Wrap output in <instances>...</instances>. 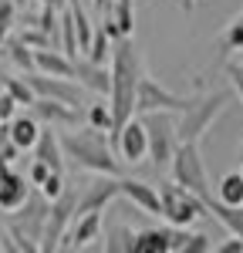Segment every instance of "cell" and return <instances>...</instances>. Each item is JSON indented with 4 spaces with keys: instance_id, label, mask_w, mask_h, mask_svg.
Returning a JSON list of instances; mask_svg holds the SVG:
<instances>
[{
    "instance_id": "1",
    "label": "cell",
    "mask_w": 243,
    "mask_h": 253,
    "mask_svg": "<svg viewBox=\"0 0 243 253\" xmlns=\"http://www.w3.org/2000/svg\"><path fill=\"white\" fill-rule=\"evenodd\" d=\"M145 78L142 71V54L132 38H115L112 41V112H115V132L108 138L119 135V128L135 115V101H139V84Z\"/></svg>"
},
{
    "instance_id": "2",
    "label": "cell",
    "mask_w": 243,
    "mask_h": 253,
    "mask_svg": "<svg viewBox=\"0 0 243 253\" xmlns=\"http://www.w3.org/2000/svg\"><path fill=\"white\" fill-rule=\"evenodd\" d=\"M61 145H64L68 162L78 166V169H84V172L122 175V169H125V162H122V156L115 152L112 138L105 142L101 128H95V125H88L84 132H68V135H61Z\"/></svg>"
},
{
    "instance_id": "3",
    "label": "cell",
    "mask_w": 243,
    "mask_h": 253,
    "mask_svg": "<svg viewBox=\"0 0 243 253\" xmlns=\"http://www.w3.org/2000/svg\"><path fill=\"white\" fill-rule=\"evenodd\" d=\"M47 213H51V199L40 193V189H31L27 203L7 213L3 226L10 230L14 243H17L20 253H34L40 250V240H44V226H47Z\"/></svg>"
},
{
    "instance_id": "4",
    "label": "cell",
    "mask_w": 243,
    "mask_h": 253,
    "mask_svg": "<svg viewBox=\"0 0 243 253\" xmlns=\"http://www.w3.org/2000/svg\"><path fill=\"white\" fill-rule=\"evenodd\" d=\"M159 196H162V216H165V223H172V226H193L200 216H209L206 199L196 196L189 186L176 182V179L159 182Z\"/></svg>"
},
{
    "instance_id": "5",
    "label": "cell",
    "mask_w": 243,
    "mask_h": 253,
    "mask_svg": "<svg viewBox=\"0 0 243 253\" xmlns=\"http://www.w3.org/2000/svg\"><path fill=\"white\" fill-rule=\"evenodd\" d=\"M230 101H233V91H230V88H216V91L200 95L196 105L179 115V138L182 142H200V138L206 135V128L223 115V108H226Z\"/></svg>"
},
{
    "instance_id": "6",
    "label": "cell",
    "mask_w": 243,
    "mask_h": 253,
    "mask_svg": "<svg viewBox=\"0 0 243 253\" xmlns=\"http://www.w3.org/2000/svg\"><path fill=\"white\" fill-rule=\"evenodd\" d=\"M145 132H149V159L156 166H172V156L179 149V118L176 112H145Z\"/></svg>"
},
{
    "instance_id": "7",
    "label": "cell",
    "mask_w": 243,
    "mask_h": 253,
    "mask_svg": "<svg viewBox=\"0 0 243 253\" xmlns=\"http://www.w3.org/2000/svg\"><path fill=\"white\" fill-rule=\"evenodd\" d=\"M172 179L189 186L196 196L206 199V206L213 203V189H209V179H206V166H202V152H200V142H179L176 156H172Z\"/></svg>"
},
{
    "instance_id": "8",
    "label": "cell",
    "mask_w": 243,
    "mask_h": 253,
    "mask_svg": "<svg viewBox=\"0 0 243 253\" xmlns=\"http://www.w3.org/2000/svg\"><path fill=\"white\" fill-rule=\"evenodd\" d=\"M78 199L81 193L75 186H68L58 199H51V213H47V226H44V240H40V250H61V240L71 230L75 216H78Z\"/></svg>"
},
{
    "instance_id": "9",
    "label": "cell",
    "mask_w": 243,
    "mask_h": 253,
    "mask_svg": "<svg viewBox=\"0 0 243 253\" xmlns=\"http://www.w3.org/2000/svg\"><path fill=\"white\" fill-rule=\"evenodd\" d=\"M196 98L200 95H176V91H169V88H162L159 81H152L149 75L142 78L139 84V101H135V115H145V112H189L193 105H196Z\"/></svg>"
},
{
    "instance_id": "10",
    "label": "cell",
    "mask_w": 243,
    "mask_h": 253,
    "mask_svg": "<svg viewBox=\"0 0 243 253\" xmlns=\"http://www.w3.org/2000/svg\"><path fill=\"white\" fill-rule=\"evenodd\" d=\"M112 145H115V152L122 156L125 166H139L142 159L149 156V132H145V122L142 115H132L125 125L119 128V135L112 138Z\"/></svg>"
},
{
    "instance_id": "11",
    "label": "cell",
    "mask_w": 243,
    "mask_h": 253,
    "mask_svg": "<svg viewBox=\"0 0 243 253\" xmlns=\"http://www.w3.org/2000/svg\"><path fill=\"white\" fill-rule=\"evenodd\" d=\"M122 196V175H105L95 172L91 182L81 186V199H78V213H91V210H105L108 203H115Z\"/></svg>"
},
{
    "instance_id": "12",
    "label": "cell",
    "mask_w": 243,
    "mask_h": 253,
    "mask_svg": "<svg viewBox=\"0 0 243 253\" xmlns=\"http://www.w3.org/2000/svg\"><path fill=\"white\" fill-rule=\"evenodd\" d=\"M27 81H31V88H34L40 98H58V101L75 105V108L81 105V81L44 75V71H27Z\"/></svg>"
},
{
    "instance_id": "13",
    "label": "cell",
    "mask_w": 243,
    "mask_h": 253,
    "mask_svg": "<svg viewBox=\"0 0 243 253\" xmlns=\"http://www.w3.org/2000/svg\"><path fill=\"white\" fill-rule=\"evenodd\" d=\"M31 179L24 172H17V169H10V162L0 169V210L3 213H14V210H20L24 203H27V196H31Z\"/></svg>"
},
{
    "instance_id": "14",
    "label": "cell",
    "mask_w": 243,
    "mask_h": 253,
    "mask_svg": "<svg viewBox=\"0 0 243 253\" xmlns=\"http://www.w3.org/2000/svg\"><path fill=\"white\" fill-rule=\"evenodd\" d=\"M31 112L40 118V125H54V128H75L78 125V108L68 105V101H58V98H34Z\"/></svg>"
},
{
    "instance_id": "15",
    "label": "cell",
    "mask_w": 243,
    "mask_h": 253,
    "mask_svg": "<svg viewBox=\"0 0 243 253\" xmlns=\"http://www.w3.org/2000/svg\"><path fill=\"white\" fill-rule=\"evenodd\" d=\"M98 233H101V210L78 213L75 223H71V230L61 240V250H81V247H88L91 240H98Z\"/></svg>"
},
{
    "instance_id": "16",
    "label": "cell",
    "mask_w": 243,
    "mask_h": 253,
    "mask_svg": "<svg viewBox=\"0 0 243 253\" xmlns=\"http://www.w3.org/2000/svg\"><path fill=\"white\" fill-rule=\"evenodd\" d=\"M75 78L81 81V88H88L95 95H112V68L91 61L88 54L84 58H75Z\"/></svg>"
},
{
    "instance_id": "17",
    "label": "cell",
    "mask_w": 243,
    "mask_h": 253,
    "mask_svg": "<svg viewBox=\"0 0 243 253\" xmlns=\"http://www.w3.org/2000/svg\"><path fill=\"white\" fill-rule=\"evenodd\" d=\"M122 196L128 203L142 206L145 213L152 216H162V196H159V186H149L142 179H122Z\"/></svg>"
},
{
    "instance_id": "18",
    "label": "cell",
    "mask_w": 243,
    "mask_h": 253,
    "mask_svg": "<svg viewBox=\"0 0 243 253\" xmlns=\"http://www.w3.org/2000/svg\"><path fill=\"white\" fill-rule=\"evenodd\" d=\"M40 132H44V125H40V118L34 112H17V115L10 118V135H14V142H17L24 152L38 145Z\"/></svg>"
},
{
    "instance_id": "19",
    "label": "cell",
    "mask_w": 243,
    "mask_h": 253,
    "mask_svg": "<svg viewBox=\"0 0 243 253\" xmlns=\"http://www.w3.org/2000/svg\"><path fill=\"white\" fill-rule=\"evenodd\" d=\"M34 159L40 162H47L54 172H64V145H61V138L54 135V125H44V132H40L38 145H34Z\"/></svg>"
},
{
    "instance_id": "20",
    "label": "cell",
    "mask_w": 243,
    "mask_h": 253,
    "mask_svg": "<svg viewBox=\"0 0 243 253\" xmlns=\"http://www.w3.org/2000/svg\"><path fill=\"white\" fill-rule=\"evenodd\" d=\"M34 61H38V71H44V75L75 78V58H71V54H64V51H54V47H38V51H34Z\"/></svg>"
},
{
    "instance_id": "21",
    "label": "cell",
    "mask_w": 243,
    "mask_h": 253,
    "mask_svg": "<svg viewBox=\"0 0 243 253\" xmlns=\"http://www.w3.org/2000/svg\"><path fill=\"white\" fill-rule=\"evenodd\" d=\"M135 253H172V223L169 226H145V230H139Z\"/></svg>"
},
{
    "instance_id": "22",
    "label": "cell",
    "mask_w": 243,
    "mask_h": 253,
    "mask_svg": "<svg viewBox=\"0 0 243 253\" xmlns=\"http://www.w3.org/2000/svg\"><path fill=\"white\" fill-rule=\"evenodd\" d=\"M0 47H3L7 61H10L14 68H20L24 75H27V71H38V61H34V47H31L27 41L20 38V34H17V38H7L3 44H0Z\"/></svg>"
},
{
    "instance_id": "23",
    "label": "cell",
    "mask_w": 243,
    "mask_h": 253,
    "mask_svg": "<svg viewBox=\"0 0 243 253\" xmlns=\"http://www.w3.org/2000/svg\"><path fill=\"white\" fill-rule=\"evenodd\" d=\"M105 17L119 27L122 38H132L135 34V7H132V0H112L105 7Z\"/></svg>"
},
{
    "instance_id": "24",
    "label": "cell",
    "mask_w": 243,
    "mask_h": 253,
    "mask_svg": "<svg viewBox=\"0 0 243 253\" xmlns=\"http://www.w3.org/2000/svg\"><path fill=\"white\" fill-rule=\"evenodd\" d=\"M209 216H216L233 236L243 233V206H230V203H223L220 196H216V199L209 203Z\"/></svg>"
},
{
    "instance_id": "25",
    "label": "cell",
    "mask_w": 243,
    "mask_h": 253,
    "mask_svg": "<svg viewBox=\"0 0 243 253\" xmlns=\"http://www.w3.org/2000/svg\"><path fill=\"white\" fill-rule=\"evenodd\" d=\"M135 240H139V233L132 226L119 223V226H112L105 233V250L108 253H135Z\"/></svg>"
},
{
    "instance_id": "26",
    "label": "cell",
    "mask_w": 243,
    "mask_h": 253,
    "mask_svg": "<svg viewBox=\"0 0 243 253\" xmlns=\"http://www.w3.org/2000/svg\"><path fill=\"white\" fill-rule=\"evenodd\" d=\"M216 44H220V54H237V51H243V10L223 27Z\"/></svg>"
},
{
    "instance_id": "27",
    "label": "cell",
    "mask_w": 243,
    "mask_h": 253,
    "mask_svg": "<svg viewBox=\"0 0 243 253\" xmlns=\"http://www.w3.org/2000/svg\"><path fill=\"white\" fill-rule=\"evenodd\" d=\"M216 196L223 203H230V206H243V169L223 175L220 186H216Z\"/></svg>"
},
{
    "instance_id": "28",
    "label": "cell",
    "mask_w": 243,
    "mask_h": 253,
    "mask_svg": "<svg viewBox=\"0 0 243 253\" xmlns=\"http://www.w3.org/2000/svg\"><path fill=\"white\" fill-rule=\"evenodd\" d=\"M0 88H3V91H10V95L17 98L20 105H27V108H31V105H34V98H38V91L31 88L27 75H24V78H10V75H0Z\"/></svg>"
},
{
    "instance_id": "29",
    "label": "cell",
    "mask_w": 243,
    "mask_h": 253,
    "mask_svg": "<svg viewBox=\"0 0 243 253\" xmlns=\"http://www.w3.org/2000/svg\"><path fill=\"white\" fill-rule=\"evenodd\" d=\"M88 125H95L101 132H115V112H112V101L105 105V101H95L91 108H88Z\"/></svg>"
},
{
    "instance_id": "30",
    "label": "cell",
    "mask_w": 243,
    "mask_h": 253,
    "mask_svg": "<svg viewBox=\"0 0 243 253\" xmlns=\"http://www.w3.org/2000/svg\"><path fill=\"white\" fill-rule=\"evenodd\" d=\"M91 61H98V64H105V61H112V38H108V31L98 24V31H95V41H91V47L84 51Z\"/></svg>"
},
{
    "instance_id": "31",
    "label": "cell",
    "mask_w": 243,
    "mask_h": 253,
    "mask_svg": "<svg viewBox=\"0 0 243 253\" xmlns=\"http://www.w3.org/2000/svg\"><path fill=\"white\" fill-rule=\"evenodd\" d=\"M17 0H0V44L10 38V27L17 24Z\"/></svg>"
},
{
    "instance_id": "32",
    "label": "cell",
    "mask_w": 243,
    "mask_h": 253,
    "mask_svg": "<svg viewBox=\"0 0 243 253\" xmlns=\"http://www.w3.org/2000/svg\"><path fill=\"white\" fill-rule=\"evenodd\" d=\"M20 38L27 41L34 51H38V47H54V38H51V34H44L40 27H24V31H20Z\"/></svg>"
},
{
    "instance_id": "33",
    "label": "cell",
    "mask_w": 243,
    "mask_h": 253,
    "mask_svg": "<svg viewBox=\"0 0 243 253\" xmlns=\"http://www.w3.org/2000/svg\"><path fill=\"white\" fill-rule=\"evenodd\" d=\"M38 189L47 196V199H58V196L68 189V182H64V172H51V175H47V182H44V186H38Z\"/></svg>"
},
{
    "instance_id": "34",
    "label": "cell",
    "mask_w": 243,
    "mask_h": 253,
    "mask_svg": "<svg viewBox=\"0 0 243 253\" xmlns=\"http://www.w3.org/2000/svg\"><path fill=\"white\" fill-rule=\"evenodd\" d=\"M51 172H54V169H51L47 162H40V159H34V162H31V169H27V179H31L34 186H44Z\"/></svg>"
},
{
    "instance_id": "35",
    "label": "cell",
    "mask_w": 243,
    "mask_h": 253,
    "mask_svg": "<svg viewBox=\"0 0 243 253\" xmlns=\"http://www.w3.org/2000/svg\"><path fill=\"white\" fill-rule=\"evenodd\" d=\"M17 98L10 95V91H0V122H10V118L17 115Z\"/></svg>"
},
{
    "instance_id": "36",
    "label": "cell",
    "mask_w": 243,
    "mask_h": 253,
    "mask_svg": "<svg viewBox=\"0 0 243 253\" xmlns=\"http://www.w3.org/2000/svg\"><path fill=\"white\" fill-rule=\"evenodd\" d=\"M226 78H230V84L240 95V105H243V61L240 64H226Z\"/></svg>"
},
{
    "instance_id": "37",
    "label": "cell",
    "mask_w": 243,
    "mask_h": 253,
    "mask_svg": "<svg viewBox=\"0 0 243 253\" xmlns=\"http://www.w3.org/2000/svg\"><path fill=\"white\" fill-rule=\"evenodd\" d=\"M216 250H220V253H243V236H237V240H226V243H220Z\"/></svg>"
},
{
    "instance_id": "38",
    "label": "cell",
    "mask_w": 243,
    "mask_h": 253,
    "mask_svg": "<svg viewBox=\"0 0 243 253\" xmlns=\"http://www.w3.org/2000/svg\"><path fill=\"white\" fill-rule=\"evenodd\" d=\"M0 250H17V243H14L10 230H0Z\"/></svg>"
},
{
    "instance_id": "39",
    "label": "cell",
    "mask_w": 243,
    "mask_h": 253,
    "mask_svg": "<svg viewBox=\"0 0 243 253\" xmlns=\"http://www.w3.org/2000/svg\"><path fill=\"white\" fill-rule=\"evenodd\" d=\"M38 3H47V7H58V10H64V7H68V0H38Z\"/></svg>"
},
{
    "instance_id": "40",
    "label": "cell",
    "mask_w": 243,
    "mask_h": 253,
    "mask_svg": "<svg viewBox=\"0 0 243 253\" xmlns=\"http://www.w3.org/2000/svg\"><path fill=\"white\" fill-rule=\"evenodd\" d=\"M108 3H112V0H95V7H98L101 14H105V7H108Z\"/></svg>"
},
{
    "instance_id": "41",
    "label": "cell",
    "mask_w": 243,
    "mask_h": 253,
    "mask_svg": "<svg viewBox=\"0 0 243 253\" xmlns=\"http://www.w3.org/2000/svg\"><path fill=\"white\" fill-rule=\"evenodd\" d=\"M3 166H7V159H3V152H0V169H3Z\"/></svg>"
},
{
    "instance_id": "42",
    "label": "cell",
    "mask_w": 243,
    "mask_h": 253,
    "mask_svg": "<svg viewBox=\"0 0 243 253\" xmlns=\"http://www.w3.org/2000/svg\"><path fill=\"white\" fill-rule=\"evenodd\" d=\"M182 3H186V7H193V3H196V0H182Z\"/></svg>"
},
{
    "instance_id": "43",
    "label": "cell",
    "mask_w": 243,
    "mask_h": 253,
    "mask_svg": "<svg viewBox=\"0 0 243 253\" xmlns=\"http://www.w3.org/2000/svg\"><path fill=\"white\" fill-rule=\"evenodd\" d=\"M24 3H27V0H17V7H24Z\"/></svg>"
},
{
    "instance_id": "44",
    "label": "cell",
    "mask_w": 243,
    "mask_h": 253,
    "mask_svg": "<svg viewBox=\"0 0 243 253\" xmlns=\"http://www.w3.org/2000/svg\"><path fill=\"white\" fill-rule=\"evenodd\" d=\"M240 162H243V145H240Z\"/></svg>"
},
{
    "instance_id": "45",
    "label": "cell",
    "mask_w": 243,
    "mask_h": 253,
    "mask_svg": "<svg viewBox=\"0 0 243 253\" xmlns=\"http://www.w3.org/2000/svg\"><path fill=\"white\" fill-rule=\"evenodd\" d=\"M0 54H3V47H0Z\"/></svg>"
},
{
    "instance_id": "46",
    "label": "cell",
    "mask_w": 243,
    "mask_h": 253,
    "mask_svg": "<svg viewBox=\"0 0 243 253\" xmlns=\"http://www.w3.org/2000/svg\"><path fill=\"white\" fill-rule=\"evenodd\" d=\"M240 236H243V233H240Z\"/></svg>"
}]
</instances>
